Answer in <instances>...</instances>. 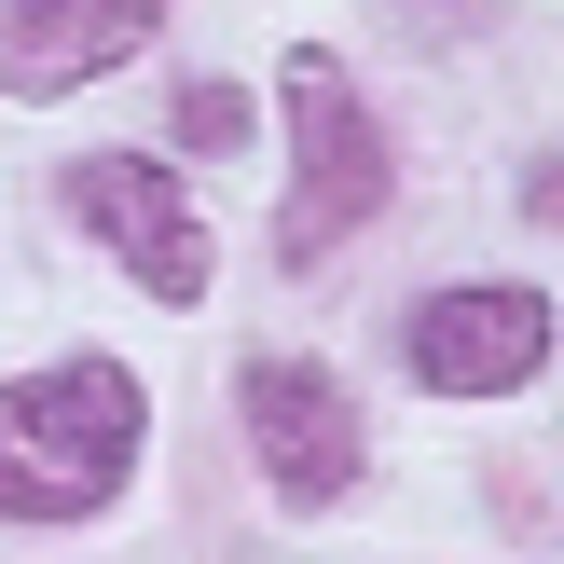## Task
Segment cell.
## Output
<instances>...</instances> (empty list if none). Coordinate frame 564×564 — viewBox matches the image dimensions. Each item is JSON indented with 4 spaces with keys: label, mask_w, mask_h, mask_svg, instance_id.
Returning a JSON list of instances; mask_svg holds the SVG:
<instances>
[{
    "label": "cell",
    "mask_w": 564,
    "mask_h": 564,
    "mask_svg": "<svg viewBox=\"0 0 564 564\" xmlns=\"http://www.w3.org/2000/svg\"><path fill=\"white\" fill-rule=\"evenodd\" d=\"M69 220H83V235H97L152 303H207V220L180 207V180H165V165H138V152L69 165Z\"/></svg>",
    "instance_id": "3957f363"
},
{
    "label": "cell",
    "mask_w": 564,
    "mask_h": 564,
    "mask_svg": "<svg viewBox=\"0 0 564 564\" xmlns=\"http://www.w3.org/2000/svg\"><path fill=\"white\" fill-rule=\"evenodd\" d=\"M372 207H386V138H372V110H358L345 55L303 42L290 55V220H275V262L317 275Z\"/></svg>",
    "instance_id": "7a4b0ae2"
},
{
    "label": "cell",
    "mask_w": 564,
    "mask_h": 564,
    "mask_svg": "<svg viewBox=\"0 0 564 564\" xmlns=\"http://www.w3.org/2000/svg\"><path fill=\"white\" fill-rule=\"evenodd\" d=\"M165 28V0H0V97H69V83L124 69Z\"/></svg>",
    "instance_id": "8992f818"
},
{
    "label": "cell",
    "mask_w": 564,
    "mask_h": 564,
    "mask_svg": "<svg viewBox=\"0 0 564 564\" xmlns=\"http://www.w3.org/2000/svg\"><path fill=\"white\" fill-rule=\"evenodd\" d=\"M235 413H248V455L275 468L290 510H317V496L358 482V400L317 372V358H248V372H235Z\"/></svg>",
    "instance_id": "277c9868"
},
{
    "label": "cell",
    "mask_w": 564,
    "mask_h": 564,
    "mask_svg": "<svg viewBox=\"0 0 564 564\" xmlns=\"http://www.w3.org/2000/svg\"><path fill=\"white\" fill-rule=\"evenodd\" d=\"M538 358H551V303L538 290H441V303H413V372L441 400H510Z\"/></svg>",
    "instance_id": "5b68a950"
},
{
    "label": "cell",
    "mask_w": 564,
    "mask_h": 564,
    "mask_svg": "<svg viewBox=\"0 0 564 564\" xmlns=\"http://www.w3.org/2000/svg\"><path fill=\"white\" fill-rule=\"evenodd\" d=\"M138 427H152V400H138L124 358H42V372L0 386V510L14 523H83L124 496L138 468Z\"/></svg>",
    "instance_id": "6da1fadb"
},
{
    "label": "cell",
    "mask_w": 564,
    "mask_h": 564,
    "mask_svg": "<svg viewBox=\"0 0 564 564\" xmlns=\"http://www.w3.org/2000/svg\"><path fill=\"white\" fill-rule=\"evenodd\" d=\"M180 138H193V152H235V138H248V97H235V83H193V97H180Z\"/></svg>",
    "instance_id": "52a82bcc"
}]
</instances>
